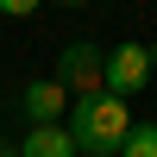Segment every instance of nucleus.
I'll return each instance as SVG.
<instances>
[{
	"instance_id": "1",
	"label": "nucleus",
	"mask_w": 157,
	"mask_h": 157,
	"mask_svg": "<svg viewBox=\"0 0 157 157\" xmlns=\"http://www.w3.org/2000/svg\"><path fill=\"white\" fill-rule=\"evenodd\" d=\"M69 138L82 157H120L126 132H132V113H126L120 94H88V101H69Z\"/></svg>"
},
{
	"instance_id": "2",
	"label": "nucleus",
	"mask_w": 157,
	"mask_h": 157,
	"mask_svg": "<svg viewBox=\"0 0 157 157\" xmlns=\"http://www.w3.org/2000/svg\"><path fill=\"white\" fill-rule=\"evenodd\" d=\"M50 82H63V94H69V101L107 94V50H101L94 38L63 44V57H57V69H50Z\"/></svg>"
},
{
	"instance_id": "9",
	"label": "nucleus",
	"mask_w": 157,
	"mask_h": 157,
	"mask_svg": "<svg viewBox=\"0 0 157 157\" xmlns=\"http://www.w3.org/2000/svg\"><path fill=\"white\" fill-rule=\"evenodd\" d=\"M0 157H19V145H0Z\"/></svg>"
},
{
	"instance_id": "6",
	"label": "nucleus",
	"mask_w": 157,
	"mask_h": 157,
	"mask_svg": "<svg viewBox=\"0 0 157 157\" xmlns=\"http://www.w3.org/2000/svg\"><path fill=\"white\" fill-rule=\"evenodd\" d=\"M120 157H157V126H132L126 145H120Z\"/></svg>"
},
{
	"instance_id": "5",
	"label": "nucleus",
	"mask_w": 157,
	"mask_h": 157,
	"mask_svg": "<svg viewBox=\"0 0 157 157\" xmlns=\"http://www.w3.org/2000/svg\"><path fill=\"white\" fill-rule=\"evenodd\" d=\"M19 157H82V151H75L69 126H32L25 145H19Z\"/></svg>"
},
{
	"instance_id": "3",
	"label": "nucleus",
	"mask_w": 157,
	"mask_h": 157,
	"mask_svg": "<svg viewBox=\"0 0 157 157\" xmlns=\"http://www.w3.org/2000/svg\"><path fill=\"white\" fill-rule=\"evenodd\" d=\"M151 82V50L145 44H113L107 50V94H138V88Z\"/></svg>"
},
{
	"instance_id": "4",
	"label": "nucleus",
	"mask_w": 157,
	"mask_h": 157,
	"mask_svg": "<svg viewBox=\"0 0 157 157\" xmlns=\"http://www.w3.org/2000/svg\"><path fill=\"white\" fill-rule=\"evenodd\" d=\"M19 107L32 126H63V113H69V94H63V82H50V75H38V82L19 88Z\"/></svg>"
},
{
	"instance_id": "10",
	"label": "nucleus",
	"mask_w": 157,
	"mask_h": 157,
	"mask_svg": "<svg viewBox=\"0 0 157 157\" xmlns=\"http://www.w3.org/2000/svg\"><path fill=\"white\" fill-rule=\"evenodd\" d=\"M63 6H88V0H63Z\"/></svg>"
},
{
	"instance_id": "8",
	"label": "nucleus",
	"mask_w": 157,
	"mask_h": 157,
	"mask_svg": "<svg viewBox=\"0 0 157 157\" xmlns=\"http://www.w3.org/2000/svg\"><path fill=\"white\" fill-rule=\"evenodd\" d=\"M145 50H151V75H157V38H151V44H145Z\"/></svg>"
},
{
	"instance_id": "7",
	"label": "nucleus",
	"mask_w": 157,
	"mask_h": 157,
	"mask_svg": "<svg viewBox=\"0 0 157 157\" xmlns=\"http://www.w3.org/2000/svg\"><path fill=\"white\" fill-rule=\"evenodd\" d=\"M25 13H38V0H0V19H25Z\"/></svg>"
}]
</instances>
